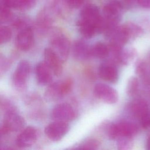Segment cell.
Masks as SVG:
<instances>
[{"label": "cell", "mask_w": 150, "mask_h": 150, "mask_svg": "<svg viewBox=\"0 0 150 150\" xmlns=\"http://www.w3.org/2000/svg\"><path fill=\"white\" fill-rule=\"evenodd\" d=\"M137 125L133 122L122 120L111 125L108 130V135L111 139L125 137L132 138L138 133Z\"/></svg>", "instance_id": "1"}, {"label": "cell", "mask_w": 150, "mask_h": 150, "mask_svg": "<svg viewBox=\"0 0 150 150\" xmlns=\"http://www.w3.org/2000/svg\"><path fill=\"white\" fill-rule=\"evenodd\" d=\"M80 19L94 26L97 33H103L104 30V21L98 8L94 4H87L81 10Z\"/></svg>", "instance_id": "2"}, {"label": "cell", "mask_w": 150, "mask_h": 150, "mask_svg": "<svg viewBox=\"0 0 150 150\" xmlns=\"http://www.w3.org/2000/svg\"><path fill=\"white\" fill-rule=\"evenodd\" d=\"M73 86V80L67 78L64 80L50 84L46 88L45 96L49 101H56L68 93Z\"/></svg>", "instance_id": "3"}, {"label": "cell", "mask_w": 150, "mask_h": 150, "mask_svg": "<svg viewBox=\"0 0 150 150\" xmlns=\"http://www.w3.org/2000/svg\"><path fill=\"white\" fill-rule=\"evenodd\" d=\"M51 47L60 60L63 63L67 60L70 50V44L69 39L61 33H56L50 40Z\"/></svg>", "instance_id": "4"}, {"label": "cell", "mask_w": 150, "mask_h": 150, "mask_svg": "<svg viewBox=\"0 0 150 150\" xmlns=\"http://www.w3.org/2000/svg\"><path fill=\"white\" fill-rule=\"evenodd\" d=\"M30 71L29 62L22 60L18 64L12 76V81L16 88H23L26 84Z\"/></svg>", "instance_id": "5"}, {"label": "cell", "mask_w": 150, "mask_h": 150, "mask_svg": "<svg viewBox=\"0 0 150 150\" xmlns=\"http://www.w3.org/2000/svg\"><path fill=\"white\" fill-rule=\"evenodd\" d=\"M94 94L96 97L103 102L112 104L118 99L117 91L111 86L104 83H97L94 87Z\"/></svg>", "instance_id": "6"}, {"label": "cell", "mask_w": 150, "mask_h": 150, "mask_svg": "<svg viewBox=\"0 0 150 150\" xmlns=\"http://www.w3.org/2000/svg\"><path fill=\"white\" fill-rule=\"evenodd\" d=\"M52 117L55 121L67 122L76 117V112L70 104L61 103L53 107Z\"/></svg>", "instance_id": "7"}, {"label": "cell", "mask_w": 150, "mask_h": 150, "mask_svg": "<svg viewBox=\"0 0 150 150\" xmlns=\"http://www.w3.org/2000/svg\"><path fill=\"white\" fill-rule=\"evenodd\" d=\"M69 128V125L67 122L54 121L46 126L45 132L50 140L58 141L67 133Z\"/></svg>", "instance_id": "8"}, {"label": "cell", "mask_w": 150, "mask_h": 150, "mask_svg": "<svg viewBox=\"0 0 150 150\" xmlns=\"http://www.w3.org/2000/svg\"><path fill=\"white\" fill-rule=\"evenodd\" d=\"M25 124V120L22 116L16 112L10 111L5 117L3 127L6 131L16 132L22 129Z\"/></svg>", "instance_id": "9"}, {"label": "cell", "mask_w": 150, "mask_h": 150, "mask_svg": "<svg viewBox=\"0 0 150 150\" xmlns=\"http://www.w3.org/2000/svg\"><path fill=\"white\" fill-rule=\"evenodd\" d=\"M34 42V33L30 27L22 29L16 38V45L22 51L29 50Z\"/></svg>", "instance_id": "10"}, {"label": "cell", "mask_w": 150, "mask_h": 150, "mask_svg": "<svg viewBox=\"0 0 150 150\" xmlns=\"http://www.w3.org/2000/svg\"><path fill=\"white\" fill-rule=\"evenodd\" d=\"M100 77L104 81L111 83H115L119 79V73L115 65L111 62L101 64L98 68Z\"/></svg>", "instance_id": "11"}, {"label": "cell", "mask_w": 150, "mask_h": 150, "mask_svg": "<svg viewBox=\"0 0 150 150\" xmlns=\"http://www.w3.org/2000/svg\"><path fill=\"white\" fill-rule=\"evenodd\" d=\"M44 59V63L49 68L51 71H52L55 76H60L63 70L62 62L50 47L45 49Z\"/></svg>", "instance_id": "12"}, {"label": "cell", "mask_w": 150, "mask_h": 150, "mask_svg": "<svg viewBox=\"0 0 150 150\" xmlns=\"http://www.w3.org/2000/svg\"><path fill=\"white\" fill-rule=\"evenodd\" d=\"M130 114L136 119L141 121L147 115L149 109L147 103L142 99H135L128 107Z\"/></svg>", "instance_id": "13"}, {"label": "cell", "mask_w": 150, "mask_h": 150, "mask_svg": "<svg viewBox=\"0 0 150 150\" xmlns=\"http://www.w3.org/2000/svg\"><path fill=\"white\" fill-rule=\"evenodd\" d=\"M37 138L36 129L31 126L25 128L18 136L16 142L20 148H27L34 144Z\"/></svg>", "instance_id": "14"}, {"label": "cell", "mask_w": 150, "mask_h": 150, "mask_svg": "<svg viewBox=\"0 0 150 150\" xmlns=\"http://www.w3.org/2000/svg\"><path fill=\"white\" fill-rule=\"evenodd\" d=\"M72 53L73 57L78 60H84L91 55V47L84 40H77L73 45Z\"/></svg>", "instance_id": "15"}, {"label": "cell", "mask_w": 150, "mask_h": 150, "mask_svg": "<svg viewBox=\"0 0 150 150\" xmlns=\"http://www.w3.org/2000/svg\"><path fill=\"white\" fill-rule=\"evenodd\" d=\"M35 73L36 80L40 85H47L52 80V71L44 62H39L37 64Z\"/></svg>", "instance_id": "16"}, {"label": "cell", "mask_w": 150, "mask_h": 150, "mask_svg": "<svg viewBox=\"0 0 150 150\" xmlns=\"http://www.w3.org/2000/svg\"><path fill=\"white\" fill-rule=\"evenodd\" d=\"M138 56L137 49L133 47H127L121 50L118 61L124 65H129L134 62Z\"/></svg>", "instance_id": "17"}, {"label": "cell", "mask_w": 150, "mask_h": 150, "mask_svg": "<svg viewBox=\"0 0 150 150\" xmlns=\"http://www.w3.org/2000/svg\"><path fill=\"white\" fill-rule=\"evenodd\" d=\"M136 74L145 85L150 83V67L145 61H139L135 68Z\"/></svg>", "instance_id": "18"}, {"label": "cell", "mask_w": 150, "mask_h": 150, "mask_svg": "<svg viewBox=\"0 0 150 150\" xmlns=\"http://www.w3.org/2000/svg\"><path fill=\"white\" fill-rule=\"evenodd\" d=\"M121 26L129 40L136 39L143 33L141 27L131 22H126Z\"/></svg>", "instance_id": "19"}, {"label": "cell", "mask_w": 150, "mask_h": 150, "mask_svg": "<svg viewBox=\"0 0 150 150\" xmlns=\"http://www.w3.org/2000/svg\"><path fill=\"white\" fill-rule=\"evenodd\" d=\"M77 26L81 35L86 39L91 38L97 33L93 25L80 19L78 20Z\"/></svg>", "instance_id": "20"}, {"label": "cell", "mask_w": 150, "mask_h": 150, "mask_svg": "<svg viewBox=\"0 0 150 150\" xmlns=\"http://www.w3.org/2000/svg\"><path fill=\"white\" fill-rule=\"evenodd\" d=\"M6 1L11 8L21 11L29 9L36 3V0H6Z\"/></svg>", "instance_id": "21"}, {"label": "cell", "mask_w": 150, "mask_h": 150, "mask_svg": "<svg viewBox=\"0 0 150 150\" xmlns=\"http://www.w3.org/2000/svg\"><path fill=\"white\" fill-rule=\"evenodd\" d=\"M91 55L99 59H104L109 55V48L102 42H97L91 47Z\"/></svg>", "instance_id": "22"}, {"label": "cell", "mask_w": 150, "mask_h": 150, "mask_svg": "<svg viewBox=\"0 0 150 150\" xmlns=\"http://www.w3.org/2000/svg\"><path fill=\"white\" fill-rule=\"evenodd\" d=\"M52 25V19L46 11H42L38 15L37 25L40 31L45 32L47 31Z\"/></svg>", "instance_id": "23"}, {"label": "cell", "mask_w": 150, "mask_h": 150, "mask_svg": "<svg viewBox=\"0 0 150 150\" xmlns=\"http://www.w3.org/2000/svg\"><path fill=\"white\" fill-rule=\"evenodd\" d=\"M11 16V8L6 0H0V24L8 21Z\"/></svg>", "instance_id": "24"}, {"label": "cell", "mask_w": 150, "mask_h": 150, "mask_svg": "<svg viewBox=\"0 0 150 150\" xmlns=\"http://www.w3.org/2000/svg\"><path fill=\"white\" fill-rule=\"evenodd\" d=\"M139 87V81L136 77H131L127 83L126 92L128 96L133 97L138 92Z\"/></svg>", "instance_id": "25"}, {"label": "cell", "mask_w": 150, "mask_h": 150, "mask_svg": "<svg viewBox=\"0 0 150 150\" xmlns=\"http://www.w3.org/2000/svg\"><path fill=\"white\" fill-rule=\"evenodd\" d=\"M99 145L100 143L97 140L95 139H89L72 150H97Z\"/></svg>", "instance_id": "26"}, {"label": "cell", "mask_w": 150, "mask_h": 150, "mask_svg": "<svg viewBox=\"0 0 150 150\" xmlns=\"http://www.w3.org/2000/svg\"><path fill=\"white\" fill-rule=\"evenodd\" d=\"M117 140V147L118 150H132L133 147L132 138L122 137Z\"/></svg>", "instance_id": "27"}, {"label": "cell", "mask_w": 150, "mask_h": 150, "mask_svg": "<svg viewBox=\"0 0 150 150\" xmlns=\"http://www.w3.org/2000/svg\"><path fill=\"white\" fill-rule=\"evenodd\" d=\"M12 31L6 26H0V45L5 43L12 38Z\"/></svg>", "instance_id": "28"}, {"label": "cell", "mask_w": 150, "mask_h": 150, "mask_svg": "<svg viewBox=\"0 0 150 150\" xmlns=\"http://www.w3.org/2000/svg\"><path fill=\"white\" fill-rule=\"evenodd\" d=\"M68 7L71 8H77L81 6L84 0H63Z\"/></svg>", "instance_id": "29"}, {"label": "cell", "mask_w": 150, "mask_h": 150, "mask_svg": "<svg viewBox=\"0 0 150 150\" xmlns=\"http://www.w3.org/2000/svg\"><path fill=\"white\" fill-rule=\"evenodd\" d=\"M137 2L142 8L150 10V0H137Z\"/></svg>", "instance_id": "30"}, {"label": "cell", "mask_w": 150, "mask_h": 150, "mask_svg": "<svg viewBox=\"0 0 150 150\" xmlns=\"http://www.w3.org/2000/svg\"><path fill=\"white\" fill-rule=\"evenodd\" d=\"M145 149L146 150H150V135H148L145 144Z\"/></svg>", "instance_id": "31"}, {"label": "cell", "mask_w": 150, "mask_h": 150, "mask_svg": "<svg viewBox=\"0 0 150 150\" xmlns=\"http://www.w3.org/2000/svg\"><path fill=\"white\" fill-rule=\"evenodd\" d=\"M149 67H150V54H149Z\"/></svg>", "instance_id": "32"}, {"label": "cell", "mask_w": 150, "mask_h": 150, "mask_svg": "<svg viewBox=\"0 0 150 150\" xmlns=\"http://www.w3.org/2000/svg\"><path fill=\"white\" fill-rule=\"evenodd\" d=\"M7 150H9V149H7Z\"/></svg>", "instance_id": "33"}]
</instances>
